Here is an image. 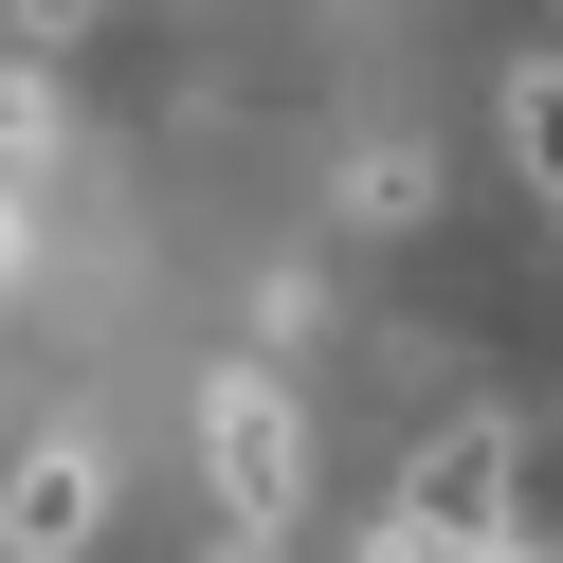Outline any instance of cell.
Listing matches in <instances>:
<instances>
[{
	"mask_svg": "<svg viewBox=\"0 0 563 563\" xmlns=\"http://www.w3.org/2000/svg\"><path fill=\"white\" fill-rule=\"evenodd\" d=\"M200 490H219L236 545H291V509H309V418H291L273 364H219V382H200Z\"/></svg>",
	"mask_w": 563,
	"mask_h": 563,
	"instance_id": "6da1fadb",
	"label": "cell"
},
{
	"mask_svg": "<svg viewBox=\"0 0 563 563\" xmlns=\"http://www.w3.org/2000/svg\"><path fill=\"white\" fill-rule=\"evenodd\" d=\"M490 509H509V418H454V437H437V454L400 473V509H382V545H509Z\"/></svg>",
	"mask_w": 563,
	"mask_h": 563,
	"instance_id": "7a4b0ae2",
	"label": "cell"
},
{
	"mask_svg": "<svg viewBox=\"0 0 563 563\" xmlns=\"http://www.w3.org/2000/svg\"><path fill=\"white\" fill-rule=\"evenodd\" d=\"M91 527H110V454H37V473L0 490V545H19V563H55V545H91Z\"/></svg>",
	"mask_w": 563,
	"mask_h": 563,
	"instance_id": "3957f363",
	"label": "cell"
},
{
	"mask_svg": "<svg viewBox=\"0 0 563 563\" xmlns=\"http://www.w3.org/2000/svg\"><path fill=\"white\" fill-rule=\"evenodd\" d=\"M509 164L545 183V236H563V55H545V74H509Z\"/></svg>",
	"mask_w": 563,
	"mask_h": 563,
	"instance_id": "277c9868",
	"label": "cell"
},
{
	"mask_svg": "<svg viewBox=\"0 0 563 563\" xmlns=\"http://www.w3.org/2000/svg\"><path fill=\"white\" fill-rule=\"evenodd\" d=\"M418 200H437V164H418V146H364V164H345V219H418Z\"/></svg>",
	"mask_w": 563,
	"mask_h": 563,
	"instance_id": "5b68a950",
	"label": "cell"
},
{
	"mask_svg": "<svg viewBox=\"0 0 563 563\" xmlns=\"http://www.w3.org/2000/svg\"><path fill=\"white\" fill-rule=\"evenodd\" d=\"M19 255H37V200H19V164H0V273H19Z\"/></svg>",
	"mask_w": 563,
	"mask_h": 563,
	"instance_id": "8992f818",
	"label": "cell"
},
{
	"mask_svg": "<svg viewBox=\"0 0 563 563\" xmlns=\"http://www.w3.org/2000/svg\"><path fill=\"white\" fill-rule=\"evenodd\" d=\"M19 19H37V37H74V19H91V0H19Z\"/></svg>",
	"mask_w": 563,
	"mask_h": 563,
	"instance_id": "52a82bcc",
	"label": "cell"
}]
</instances>
